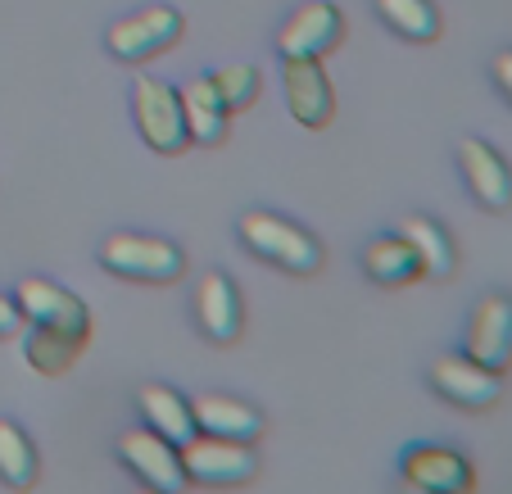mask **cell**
Listing matches in <instances>:
<instances>
[{
    "mask_svg": "<svg viewBox=\"0 0 512 494\" xmlns=\"http://www.w3.org/2000/svg\"><path fill=\"white\" fill-rule=\"evenodd\" d=\"M236 236L254 259L272 263V268L290 272V277H313L322 268V241L300 227L295 218H281L272 209H245L236 218Z\"/></svg>",
    "mask_w": 512,
    "mask_h": 494,
    "instance_id": "obj_1",
    "label": "cell"
},
{
    "mask_svg": "<svg viewBox=\"0 0 512 494\" xmlns=\"http://www.w3.org/2000/svg\"><path fill=\"white\" fill-rule=\"evenodd\" d=\"M100 268L123 281H145V286H168L186 272V250L173 236L159 232H114L96 250Z\"/></svg>",
    "mask_w": 512,
    "mask_h": 494,
    "instance_id": "obj_2",
    "label": "cell"
},
{
    "mask_svg": "<svg viewBox=\"0 0 512 494\" xmlns=\"http://www.w3.org/2000/svg\"><path fill=\"white\" fill-rule=\"evenodd\" d=\"M132 123L155 155H182V150L191 146L186 114H182V91L164 78L132 82Z\"/></svg>",
    "mask_w": 512,
    "mask_h": 494,
    "instance_id": "obj_3",
    "label": "cell"
},
{
    "mask_svg": "<svg viewBox=\"0 0 512 494\" xmlns=\"http://www.w3.org/2000/svg\"><path fill=\"white\" fill-rule=\"evenodd\" d=\"M182 32L186 23L173 5H145V10H132L118 23H109L105 46L118 64H145V59L173 50L182 41Z\"/></svg>",
    "mask_w": 512,
    "mask_h": 494,
    "instance_id": "obj_4",
    "label": "cell"
},
{
    "mask_svg": "<svg viewBox=\"0 0 512 494\" xmlns=\"http://www.w3.org/2000/svg\"><path fill=\"white\" fill-rule=\"evenodd\" d=\"M182 472L191 485H245L254 472H259V449L250 440H232V436H191L182 449Z\"/></svg>",
    "mask_w": 512,
    "mask_h": 494,
    "instance_id": "obj_5",
    "label": "cell"
},
{
    "mask_svg": "<svg viewBox=\"0 0 512 494\" xmlns=\"http://www.w3.org/2000/svg\"><path fill=\"white\" fill-rule=\"evenodd\" d=\"M114 454L123 458V467L136 476L141 485H150V490L159 494H182L186 490V472H182V458H177V445H168L159 431H150L141 422V427H127L123 436H118Z\"/></svg>",
    "mask_w": 512,
    "mask_h": 494,
    "instance_id": "obj_6",
    "label": "cell"
},
{
    "mask_svg": "<svg viewBox=\"0 0 512 494\" xmlns=\"http://www.w3.org/2000/svg\"><path fill=\"white\" fill-rule=\"evenodd\" d=\"M426 381L440 399H449L454 408H467V413H481V408L499 404L503 395V377L485 363H476L472 354H440L426 368Z\"/></svg>",
    "mask_w": 512,
    "mask_h": 494,
    "instance_id": "obj_7",
    "label": "cell"
},
{
    "mask_svg": "<svg viewBox=\"0 0 512 494\" xmlns=\"http://www.w3.org/2000/svg\"><path fill=\"white\" fill-rule=\"evenodd\" d=\"M345 37V14L331 0H304L277 32V55L281 59H322L340 46Z\"/></svg>",
    "mask_w": 512,
    "mask_h": 494,
    "instance_id": "obj_8",
    "label": "cell"
},
{
    "mask_svg": "<svg viewBox=\"0 0 512 494\" xmlns=\"http://www.w3.org/2000/svg\"><path fill=\"white\" fill-rule=\"evenodd\" d=\"M458 173H463L467 191L481 209H490V214L512 209V164L485 136H463L458 141Z\"/></svg>",
    "mask_w": 512,
    "mask_h": 494,
    "instance_id": "obj_9",
    "label": "cell"
},
{
    "mask_svg": "<svg viewBox=\"0 0 512 494\" xmlns=\"http://www.w3.org/2000/svg\"><path fill=\"white\" fill-rule=\"evenodd\" d=\"M399 472L417 494H472L476 485L472 463L449 445H408Z\"/></svg>",
    "mask_w": 512,
    "mask_h": 494,
    "instance_id": "obj_10",
    "label": "cell"
},
{
    "mask_svg": "<svg viewBox=\"0 0 512 494\" xmlns=\"http://www.w3.org/2000/svg\"><path fill=\"white\" fill-rule=\"evenodd\" d=\"M14 304H19V318L32 322V327H59V331L91 336L87 304H82L73 291H64L59 281L19 277V286H14Z\"/></svg>",
    "mask_w": 512,
    "mask_h": 494,
    "instance_id": "obj_11",
    "label": "cell"
},
{
    "mask_svg": "<svg viewBox=\"0 0 512 494\" xmlns=\"http://www.w3.org/2000/svg\"><path fill=\"white\" fill-rule=\"evenodd\" d=\"M281 87H286V109L295 114V123L318 132L336 114V91L327 82L322 59H281Z\"/></svg>",
    "mask_w": 512,
    "mask_h": 494,
    "instance_id": "obj_12",
    "label": "cell"
},
{
    "mask_svg": "<svg viewBox=\"0 0 512 494\" xmlns=\"http://www.w3.org/2000/svg\"><path fill=\"white\" fill-rule=\"evenodd\" d=\"M463 354H472L476 363L503 372L512 363V295L490 291L467 318V340Z\"/></svg>",
    "mask_w": 512,
    "mask_h": 494,
    "instance_id": "obj_13",
    "label": "cell"
},
{
    "mask_svg": "<svg viewBox=\"0 0 512 494\" xmlns=\"http://www.w3.org/2000/svg\"><path fill=\"white\" fill-rule=\"evenodd\" d=\"M195 322H200L204 340L213 345H232L245 327V309H241V291L227 272L209 268L195 281Z\"/></svg>",
    "mask_w": 512,
    "mask_h": 494,
    "instance_id": "obj_14",
    "label": "cell"
},
{
    "mask_svg": "<svg viewBox=\"0 0 512 494\" xmlns=\"http://www.w3.org/2000/svg\"><path fill=\"white\" fill-rule=\"evenodd\" d=\"M191 417L195 431L204 436H232V440H254L263 431V413L254 404L236 395H218V390H204L191 399Z\"/></svg>",
    "mask_w": 512,
    "mask_h": 494,
    "instance_id": "obj_15",
    "label": "cell"
},
{
    "mask_svg": "<svg viewBox=\"0 0 512 494\" xmlns=\"http://www.w3.org/2000/svg\"><path fill=\"white\" fill-rule=\"evenodd\" d=\"M136 413H141V422L150 431H159V436L168 440V445L182 449L186 440L195 436V417H191V399L177 395L173 386H164V381H150V386L136 390Z\"/></svg>",
    "mask_w": 512,
    "mask_h": 494,
    "instance_id": "obj_16",
    "label": "cell"
},
{
    "mask_svg": "<svg viewBox=\"0 0 512 494\" xmlns=\"http://www.w3.org/2000/svg\"><path fill=\"white\" fill-rule=\"evenodd\" d=\"M182 114H186V136H191L195 146H218L227 136V114L232 109L223 105L209 73H200V78H191L182 87Z\"/></svg>",
    "mask_w": 512,
    "mask_h": 494,
    "instance_id": "obj_17",
    "label": "cell"
},
{
    "mask_svg": "<svg viewBox=\"0 0 512 494\" xmlns=\"http://www.w3.org/2000/svg\"><path fill=\"white\" fill-rule=\"evenodd\" d=\"M399 236H404L408 250L417 254L422 277H454L458 250H454V241H449L445 223H435V218H426V214H408L404 223H399Z\"/></svg>",
    "mask_w": 512,
    "mask_h": 494,
    "instance_id": "obj_18",
    "label": "cell"
},
{
    "mask_svg": "<svg viewBox=\"0 0 512 494\" xmlns=\"http://www.w3.org/2000/svg\"><path fill=\"white\" fill-rule=\"evenodd\" d=\"M363 272H368L377 286H408V281L422 277V263L408 250V241L399 232H386L377 241H368L363 250Z\"/></svg>",
    "mask_w": 512,
    "mask_h": 494,
    "instance_id": "obj_19",
    "label": "cell"
},
{
    "mask_svg": "<svg viewBox=\"0 0 512 494\" xmlns=\"http://www.w3.org/2000/svg\"><path fill=\"white\" fill-rule=\"evenodd\" d=\"M82 349H87V336H78V331L32 327V336H28V345H23V354H28V363L41 372V377H64V372L78 363Z\"/></svg>",
    "mask_w": 512,
    "mask_h": 494,
    "instance_id": "obj_20",
    "label": "cell"
},
{
    "mask_svg": "<svg viewBox=\"0 0 512 494\" xmlns=\"http://www.w3.org/2000/svg\"><path fill=\"white\" fill-rule=\"evenodd\" d=\"M372 5H377L381 23H386L395 37L417 41V46L440 37V10H435V0H372Z\"/></svg>",
    "mask_w": 512,
    "mask_h": 494,
    "instance_id": "obj_21",
    "label": "cell"
},
{
    "mask_svg": "<svg viewBox=\"0 0 512 494\" xmlns=\"http://www.w3.org/2000/svg\"><path fill=\"white\" fill-rule=\"evenodd\" d=\"M0 481L10 490H32L37 481V449L14 417H0Z\"/></svg>",
    "mask_w": 512,
    "mask_h": 494,
    "instance_id": "obj_22",
    "label": "cell"
},
{
    "mask_svg": "<svg viewBox=\"0 0 512 494\" xmlns=\"http://www.w3.org/2000/svg\"><path fill=\"white\" fill-rule=\"evenodd\" d=\"M209 78H213V87H218V96H223L227 109L254 105L263 91V73L254 64H223V68H213Z\"/></svg>",
    "mask_w": 512,
    "mask_h": 494,
    "instance_id": "obj_23",
    "label": "cell"
},
{
    "mask_svg": "<svg viewBox=\"0 0 512 494\" xmlns=\"http://www.w3.org/2000/svg\"><path fill=\"white\" fill-rule=\"evenodd\" d=\"M490 78H494V87H499V96L512 105V46L490 59Z\"/></svg>",
    "mask_w": 512,
    "mask_h": 494,
    "instance_id": "obj_24",
    "label": "cell"
},
{
    "mask_svg": "<svg viewBox=\"0 0 512 494\" xmlns=\"http://www.w3.org/2000/svg\"><path fill=\"white\" fill-rule=\"evenodd\" d=\"M19 304H14V295H5L0 291V336H14L19 331Z\"/></svg>",
    "mask_w": 512,
    "mask_h": 494,
    "instance_id": "obj_25",
    "label": "cell"
},
{
    "mask_svg": "<svg viewBox=\"0 0 512 494\" xmlns=\"http://www.w3.org/2000/svg\"><path fill=\"white\" fill-rule=\"evenodd\" d=\"M136 494H159V490H150V485H141V490H136Z\"/></svg>",
    "mask_w": 512,
    "mask_h": 494,
    "instance_id": "obj_26",
    "label": "cell"
}]
</instances>
